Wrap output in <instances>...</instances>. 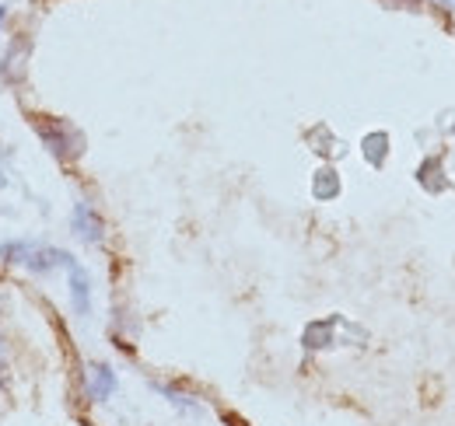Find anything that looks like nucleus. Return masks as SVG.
<instances>
[{
    "label": "nucleus",
    "mask_w": 455,
    "mask_h": 426,
    "mask_svg": "<svg viewBox=\"0 0 455 426\" xmlns=\"http://www.w3.org/2000/svg\"><path fill=\"white\" fill-rule=\"evenodd\" d=\"M36 133H39V140L50 147V154L57 161H74L81 158V151H84V137L70 126V122H63V119H53V115H36Z\"/></svg>",
    "instance_id": "f257e3e1"
},
{
    "label": "nucleus",
    "mask_w": 455,
    "mask_h": 426,
    "mask_svg": "<svg viewBox=\"0 0 455 426\" xmlns=\"http://www.w3.org/2000/svg\"><path fill=\"white\" fill-rule=\"evenodd\" d=\"M70 227H74V234H77L81 241H88V245H102V241H106V220H102V213L95 210L92 203H74V210H70Z\"/></svg>",
    "instance_id": "f03ea898"
},
{
    "label": "nucleus",
    "mask_w": 455,
    "mask_h": 426,
    "mask_svg": "<svg viewBox=\"0 0 455 426\" xmlns=\"http://www.w3.org/2000/svg\"><path fill=\"white\" fill-rule=\"evenodd\" d=\"M21 266L28 269V272H39V276H46V272H53L60 266H74V256L70 252H63V248H53V245H28V256H25V263Z\"/></svg>",
    "instance_id": "7ed1b4c3"
},
{
    "label": "nucleus",
    "mask_w": 455,
    "mask_h": 426,
    "mask_svg": "<svg viewBox=\"0 0 455 426\" xmlns=\"http://www.w3.org/2000/svg\"><path fill=\"white\" fill-rule=\"evenodd\" d=\"M119 388V377L109 364H92L88 367V398L92 402H109Z\"/></svg>",
    "instance_id": "20e7f679"
},
{
    "label": "nucleus",
    "mask_w": 455,
    "mask_h": 426,
    "mask_svg": "<svg viewBox=\"0 0 455 426\" xmlns=\"http://www.w3.org/2000/svg\"><path fill=\"white\" fill-rule=\"evenodd\" d=\"M32 50V43L28 39H14L11 46H7V53L0 59V77L4 81H11V84H21V77H25V56Z\"/></svg>",
    "instance_id": "39448f33"
},
{
    "label": "nucleus",
    "mask_w": 455,
    "mask_h": 426,
    "mask_svg": "<svg viewBox=\"0 0 455 426\" xmlns=\"http://www.w3.org/2000/svg\"><path fill=\"white\" fill-rule=\"evenodd\" d=\"M70 304H74V315H92V276L84 266H70Z\"/></svg>",
    "instance_id": "423d86ee"
},
{
    "label": "nucleus",
    "mask_w": 455,
    "mask_h": 426,
    "mask_svg": "<svg viewBox=\"0 0 455 426\" xmlns=\"http://www.w3.org/2000/svg\"><path fill=\"white\" fill-rule=\"evenodd\" d=\"M340 321H343L340 315H330V319H323V321H308L305 332H301V346H305L308 353L333 346V328H337Z\"/></svg>",
    "instance_id": "0eeeda50"
},
{
    "label": "nucleus",
    "mask_w": 455,
    "mask_h": 426,
    "mask_svg": "<svg viewBox=\"0 0 455 426\" xmlns=\"http://www.w3.org/2000/svg\"><path fill=\"white\" fill-rule=\"evenodd\" d=\"M312 196H315L319 203H330V200L340 196V175H337V168L323 164V168L315 171V178H312Z\"/></svg>",
    "instance_id": "6e6552de"
},
{
    "label": "nucleus",
    "mask_w": 455,
    "mask_h": 426,
    "mask_svg": "<svg viewBox=\"0 0 455 426\" xmlns=\"http://www.w3.org/2000/svg\"><path fill=\"white\" fill-rule=\"evenodd\" d=\"M361 154H364V161H368L371 168H382L386 158H389V133H386V130L368 133V137L361 140Z\"/></svg>",
    "instance_id": "1a4fd4ad"
},
{
    "label": "nucleus",
    "mask_w": 455,
    "mask_h": 426,
    "mask_svg": "<svg viewBox=\"0 0 455 426\" xmlns=\"http://www.w3.org/2000/svg\"><path fill=\"white\" fill-rule=\"evenodd\" d=\"M28 245L32 241H7V245H0V259L11 263V266H21L25 256H28Z\"/></svg>",
    "instance_id": "9d476101"
},
{
    "label": "nucleus",
    "mask_w": 455,
    "mask_h": 426,
    "mask_svg": "<svg viewBox=\"0 0 455 426\" xmlns=\"http://www.w3.org/2000/svg\"><path fill=\"white\" fill-rule=\"evenodd\" d=\"M0 388H7V353H4V335H0Z\"/></svg>",
    "instance_id": "9b49d317"
},
{
    "label": "nucleus",
    "mask_w": 455,
    "mask_h": 426,
    "mask_svg": "<svg viewBox=\"0 0 455 426\" xmlns=\"http://www.w3.org/2000/svg\"><path fill=\"white\" fill-rule=\"evenodd\" d=\"M4 18H7V11H4V7H0V28H4Z\"/></svg>",
    "instance_id": "f8f14e48"
}]
</instances>
